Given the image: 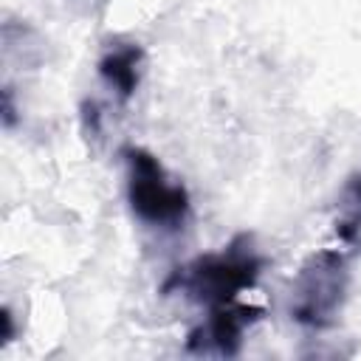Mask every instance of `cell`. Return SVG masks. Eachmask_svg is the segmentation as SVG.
<instances>
[{
	"label": "cell",
	"instance_id": "obj_2",
	"mask_svg": "<svg viewBox=\"0 0 361 361\" xmlns=\"http://www.w3.org/2000/svg\"><path fill=\"white\" fill-rule=\"evenodd\" d=\"M350 290V257L336 248L310 254L296 279L290 296V316L307 330H327L338 322V313Z\"/></svg>",
	"mask_w": 361,
	"mask_h": 361
},
{
	"label": "cell",
	"instance_id": "obj_6",
	"mask_svg": "<svg viewBox=\"0 0 361 361\" xmlns=\"http://www.w3.org/2000/svg\"><path fill=\"white\" fill-rule=\"evenodd\" d=\"M336 237L347 245L361 243V172H353L336 200Z\"/></svg>",
	"mask_w": 361,
	"mask_h": 361
},
{
	"label": "cell",
	"instance_id": "obj_1",
	"mask_svg": "<svg viewBox=\"0 0 361 361\" xmlns=\"http://www.w3.org/2000/svg\"><path fill=\"white\" fill-rule=\"evenodd\" d=\"M265 259L257 254L254 240L240 234L228 248L214 254H200L192 262L175 268L161 285L164 293H183L197 305L217 307L237 302V296L257 285Z\"/></svg>",
	"mask_w": 361,
	"mask_h": 361
},
{
	"label": "cell",
	"instance_id": "obj_3",
	"mask_svg": "<svg viewBox=\"0 0 361 361\" xmlns=\"http://www.w3.org/2000/svg\"><path fill=\"white\" fill-rule=\"evenodd\" d=\"M121 155L127 164V200L135 217L149 226L178 228L189 214L186 186L172 183L161 161L141 147H127Z\"/></svg>",
	"mask_w": 361,
	"mask_h": 361
},
{
	"label": "cell",
	"instance_id": "obj_8",
	"mask_svg": "<svg viewBox=\"0 0 361 361\" xmlns=\"http://www.w3.org/2000/svg\"><path fill=\"white\" fill-rule=\"evenodd\" d=\"M3 341H11L14 338V324H11V313L8 310H3Z\"/></svg>",
	"mask_w": 361,
	"mask_h": 361
},
{
	"label": "cell",
	"instance_id": "obj_7",
	"mask_svg": "<svg viewBox=\"0 0 361 361\" xmlns=\"http://www.w3.org/2000/svg\"><path fill=\"white\" fill-rule=\"evenodd\" d=\"M14 118H17V107H14L11 87H3V124L6 127H14Z\"/></svg>",
	"mask_w": 361,
	"mask_h": 361
},
{
	"label": "cell",
	"instance_id": "obj_5",
	"mask_svg": "<svg viewBox=\"0 0 361 361\" xmlns=\"http://www.w3.org/2000/svg\"><path fill=\"white\" fill-rule=\"evenodd\" d=\"M141 65H144V51L135 42H118L102 54L99 76L121 104L135 96L141 82Z\"/></svg>",
	"mask_w": 361,
	"mask_h": 361
},
{
	"label": "cell",
	"instance_id": "obj_4",
	"mask_svg": "<svg viewBox=\"0 0 361 361\" xmlns=\"http://www.w3.org/2000/svg\"><path fill=\"white\" fill-rule=\"evenodd\" d=\"M262 313H265L262 307H251V305H240V302L209 307L206 322L197 324L195 330H189L186 350L195 353V355H223V358H231V355L240 353L245 330L254 322H259Z\"/></svg>",
	"mask_w": 361,
	"mask_h": 361
}]
</instances>
